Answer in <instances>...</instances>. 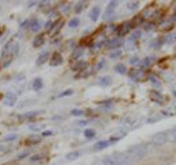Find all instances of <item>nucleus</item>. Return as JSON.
Here are the masks:
<instances>
[{
    "label": "nucleus",
    "instance_id": "f257e3e1",
    "mask_svg": "<svg viewBox=\"0 0 176 165\" xmlns=\"http://www.w3.org/2000/svg\"><path fill=\"white\" fill-rule=\"evenodd\" d=\"M146 153H148V148L145 145H136V146L129 148L125 154H126L129 160L133 161V160H141V158H144L146 156Z\"/></svg>",
    "mask_w": 176,
    "mask_h": 165
},
{
    "label": "nucleus",
    "instance_id": "f03ea898",
    "mask_svg": "<svg viewBox=\"0 0 176 165\" xmlns=\"http://www.w3.org/2000/svg\"><path fill=\"white\" fill-rule=\"evenodd\" d=\"M102 164L103 165H130V160L126 157V154H112L103 158Z\"/></svg>",
    "mask_w": 176,
    "mask_h": 165
},
{
    "label": "nucleus",
    "instance_id": "7ed1b4c3",
    "mask_svg": "<svg viewBox=\"0 0 176 165\" xmlns=\"http://www.w3.org/2000/svg\"><path fill=\"white\" fill-rule=\"evenodd\" d=\"M118 5V2H110L107 8H106V12H105V20H111L114 18V14H115V8Z\"/></svg>",
    "mask_w": 176,
    "mask_h": 165
},
{
    "label": "nucleus",
    "instance_id": "20e7f679",
    "mask_svg": "<svg viewBox=\"0 0 176 165\" xmlns=\"http://www.w3.org/2000/svg\"><path fill=\"white\" fill-rule=\"evenodd\" d=\"M150 142H152L153 145H163V144H165V142H167V135H165V131L156 133V134L152 137V139H150Z\"/></svg>",
    "mask_w": 176,
    "mask_h": 165
},
{
    "label": "nucleus",
    "instance_id": "39448f33",
    "mask_svg": "<svg viewBox=\"0 0 176 165\" xmlns=\"http://www.w3.org/2000/svg\"><path fill=\"white\" fill-rule=\"evenodd\" d=\"M15 103H16V95L15 93H12V92H8V93H6V96H4V104L6 106H14Z\"/></svg>",
    "mask_w": 176,
    "mask_h": 165
},
{
    "label": "nucleus",
    "instance_id": "423d86ee",
    "mask_svg": "<svg viewBox=\"0 0 176 165\" xmlns=\"http://www.w3.org/2000/svg\"><path fill=\"white\" fill-rule=\"evenodd\" d=\"M100 16V7L99 5H95V7H92V10L90 11V19L92 22H96L99 19Z\"/></svg>",
    "mask_w": 176,
    "mask_h": 165
},
{
    "label": "nucleus",
    "instance_id": "0eeeda50",
    "mask_svg": "<svg viewBox=\"0 0 176 165\" xmlns=\"http://www.w3.org/2000/svg\"><path fill=\"white\" fill-rule=\"evenodd\" d=\"M61 62H62L61 54L56 52L52 56V58H50V65H52V66H58V65H61Z\"/></svg>",
    "mask_w": 176,
    "mask_h": 165
},
{
    "label": "nucleus",
    "instance_id": "6e6552de",
    "mask_svg": "<svg viewBox=\"0 0 176 165\" xmlns=\"http://www.w3.org/2000/svg\"><path fill=\"white\" fill-rule=\"evenodd\" d=\"M165 135H167V142L176 144V127H174V129H169L168 131H165Z\"/></svg>",
    "mask_w": 176,
    "mask_h": 165
},
{
    "label": "nucleus",
    "instance_id": "1a4fd4ad",
    "mask_svg": "<svg viewBox=\"0 0 176 165\" xmlns=\"http://www.w3.org/2000/svg\"><path fill=\"white\" fill-rule=\"evenodd\" d=\"M43 111L39 110V111H30V113H26L23 115H20V120H27V119H33V118H35L37 115L42 114Z\"/></svg>",
    "mask_w": 176,
    "mask_h": 165
},
{
    "label": "nucleus",
    "instance_id": "9d476101",
    "mask_svg": "<svg viewBox=\"0 0 176 165\" xmlns=\"http://www.w3.org/2000/svg\"><path fill=\"white\" fill-rule=\"evenodd\" d=\"M46 61H49V52L41 53L38 56V58H37V65H42V64H45Z\"/></svg>",
    "mask_w": 176,
    "mask_h": 165
},
{
    "label": "nucleus",
    "instance_id": "9b49d317",
    "mask_svg": "<svg viewBox=\"0 0 176 165\" xmlns=\"http://www.w3.org/2000/svg\"><path fill=\"white\" fill-rule=\"evenodd\" d=\"M41 27H42L41 20H38V19H33V20H31V24H30L31 31H34V33H38V31L41 30Z\"/></svg>",
    "mask_w": 176,
    "mask_h": 165
},
{
    "label": "nucleus",
    "instance_id": "f8f14e48",
    "mask_svg": "<svg viewBox=\"0 0 176 165\" xmlns=\"http://www.w3.org/2000/svg\"><path fill=\"white\" fill-rule=\"evenodd\" d=\"M108 145H110V141H99V142H96V144H95V146H94V150H95V152L103 150V149H106Z\"/></svg>",
    "mask_w": 176,
    "mask_h": 165
},
{
    "label": "nucleus",
    "instance_id": "ddd939ff",
    "mask_svg": "<svg viewBox=\"0 0 176 165\" xmlns=\"http://www.w3.org/2000/svg\"><path fill=\"white\" fill-rule=\"evenodd\" d=\"M61 26H62V20H57V22H54L53 23V26H52V29L49 30V33L52 34V35H54V34H57L60 29H61Z\"/></svg>",
    "mask_w": 176,
    "mask_h": 165
},
{
    "label": "nucleus",
    "instance_id": "4468645a",
    "mask_svg": "<svg viewBox=\"0 0 176 165\" xmlns=\"http://www.w3.org/2000/svg\"><path fill=\"white\" fill-rule=\"evenodd\" d=\"M98 84L100 87H108L110 84H111V77L108 76H103V77H99L98 80Z\"/></svg>",
    "mask_w": 176,
    "mask_h": 165
},
{
    "label": "nucleus",
    "instance_id": "2eb2a0df",
    "mask_svg": "<svg viewBox=\"0 0 176 165\" xmlns=\"http://www.w3.org/2000/svg\"><path fill=\"white\" fill-rule=\"evenodd\" d=\"M86 68H87V62L86 61H77V64L73 65V66H72V69L76 70V72H80V70L86 69Z\"/></svg>",
    "mask_w": 176,
    "mask_h": 165
},
{
    "label": "nucleus",
    "instance_id": "dca6fc26",
    "mask_svg": "<svg viewBox=\"0 0 176 165\" xmlns=\"http://www.w3.org/2000/svg\"><path fill=\"white\" fill-rule=\"evenodd\" d=\"M42 87H43V81H42L41 77H38V79H35L33 81V89H34V91H39Z\"/></svg>",
    "mask_w": 176,
    "mask_h": 165
},
{
    "label": "nucleus",
    "instance_id": "f3484780",
    "mask_svg": "<svg viewBox=\"0 0 176 165\" xmlns=\"http://www.w3.org/2000/svg\"><path fill=\"white\" fill-rule=\"evenodd\" d=\"M43 42H45V37H43V35H38L33 41V46H34V48H39V46L43 45Z\"/></svg>",
    "mask_w": 176,
    "mask_h": 165
},
{
    "label": "nucleus",
    "instance_id": "a211bd4d",
    "mask_svg": "<svg viewBox=\"0 0 176 165\" xmlns=\"http://www.w3.org/2000/svg\"><path fill=\"white\" fill-rule=\"evenodd\" d=\"M121 39H110V41H107V43L106 45L108 46L110 49H114V48H118V46H121Z\"/></svg>",
    "mask_w": 176,
    "mask_h": 165
},
{
    "label": "nucleus",
    "instance_id": "6ab92c4d",
    "mask_svg": "<svg viewBox=\"0 0 176 165\" xmlns=\"http://www.w3.org/2000/svg\"><path fill=\"white\" fill-rule=\"evenodd\" d=\"M130 27H131V24L129 23V22H127V23H123V24L121 26V29H122V30H119V31H118L119 35H125V34H127V33H129V30H130Z\"/></svg>",
    "mask_w": 176,
    "mask_h": 165
},
{
    "label": "nucleus",
    "instance_id": "aec40b11",
    "mask_svg": "<svg viewBox=\"0 0 176 165\" xmlns=\"http://www.w3.org/2000/svg\"><path fill=\"white\" fill-rule=\"evenodd\" d=\"M150 99L157 102V103H161L163 102V96L160 95V93H157V92H150Z\"/></svg>",
    "mask_w": 176,
    "mask_h": 165
},
{
    "label": "nucleus",
    "instance_id": "412c9836",
    "mask_svg": "<svg viewBox=\"0 0 176 165\" xmlns=\"http://www.w3.org/2000/svg\"><path fill=\"white\" fill-rule=\"evenodd\" d=\"M79 157H80V152L76 150V152H71V153H68L65 158L69 160V161H72V160H76V158H79Z\"/></svg>",
    "mask_w": 176,
    "mask_h": 165
},
{
    "label": "nucleus",
    "instance_id": "4be33fe9",
    "mask_svg": "<svg viewBox=\"0 0 176 165\" xmlns=\"http://www.w3.org/2000/svg\"><path fill=\"white\" fill-rule=\"evenodd\" d=\"M115 72L119 73V74H125L127 70H126V66H125L123 64H118V65H115Z\"/></svg>",
    "mask_w": 176,
    "mask_h": 165
},
{
    "label": "nucleus",
    "instance_id": "5701e85b",
    "mask_svg": "<svg viewBox=\"0 0 176 165\" xmlns=\"http://www.w3.org/2000/svg\"><path fill=\"white\" fill-rule=\"evenodd\" d=\"M39 141H41V137L34 135V137H31V138H27L26 139V144L27 145H34V144H38Z\"/></svg>",
    "mask_w": 176,
    "mask_h": 165
},
{
    "label": "nucleus",
    "instance_id": "b1692460",
    "mask_svg": "<svg viewBox=\"0 0 176 165\" xmlns=\"http://www.w3.org/2000/svg\"><path fill=\"white\" fill-rule=\"evenodd\" d=\"M140 7V3L138 2H127V10L129 11H136Z\"/></svg>",
    "mask_w": 176,
    "mask_h": 165
},
{
    "label": "nucleus",
    "instance_id": "393cba45",
    "mask_svg": "<svg viewBox=\"0 0 176 165\" xmlns=\"http://www.w3.org/2000/svg\"><path fill=\"white\" fill-rule=\"evenodd\" d=\"M83 49L81 48H79V49H75V52L72 53V58H73V60H77V58H80L81 56H83Z\"/></svg>",
    "mask_w": 176,
    "mask_h": 165
},
{
    "label": "nucleus",
    "instance_id": "a878e982",
    "mask_svg": "<svg viewBox=\"0 0 176 165\" xmlns=\"http://www.w3.org/2000/svg\"><path fill=\"white\" fill-rule=\"evenodd\" d=\"M79 23H80V20H79V18H73V19H71L69 20V27L71 29H75V27H77L79 26Z\"/></svg>",
    "mask_w": 176,
    "mask_h": 165
},
{
    "label": "nucleus",
    "instance_id": "bb28decb",
    "mask_svg": "<svg viewBox=\"0 0 176 165\" xmlns=\"http://www.w3.org/2000/svg\"><path fill=\"white\" fill-rule=\"evenodd\" d=\"M84 137H86V138H94V137H95V130L87 129L86 131H84Z\"/></svg>",
    "mask_w": 176,
    "mask_h": 165
},
{
    "label": "nucleus",
    "instance_id": "cd10ccee",
    "mask_svg": "<svg viewBox=\"0 0 176 165\" xmlns=\"http://www.w3.org/2000/svg\"><path fill=\"white\" fill-rule=\"evenodd\" d=\"M18 139V134H14V133H12V134H7L4 137V141L6 142H8V141H16Z\"/></svg>",
    "mask_w": 176,
    "mask_h": 165
},
{
    "label": "nucleus",
    "instance_id": "c85d7f7f",
    "mask_svg": "<svg viewBox=\"0 0 176 165\" xmlns=\"http://www.w3.org/2000/svg\"><path fill=\"white\" fill-rule=\"evenodd\" d=\"M43 158V154H35V156H33V157L30 158V161L31 163H38V161H41Z\"/></svg>",
    "mask_w": 176,
    "mask_h": 165
},
{
    "label": "nucleus",
    "instance_id": "c756f323",
    "mask_svg": "<svg viewBox=\"0 0 176 165\" xmlns=\"http://www.w3.org/2000/svg\"><path fill=\"white\" fill-rule=\"evenodd\" d=\"M84 4H86V3H77V4H76V7H75V11H76L77 12V14H79V12H81V11H83V8H84Z\"/></svg>",
    "mask_w": 176,
    "mask_h": 165
},
{
    "label": "nucleus",
    "instance_id": "7c9ffc66",
    "mask_svg": "<svg viewBox=\"0 0 176 165\" xmlns=\"http://www.w3.org/2000/svg\"><path fill=\"white\" fill-rule=\"evenodd\" d=\"M83 114H84L83 110H77V108H75V110L71 111V115H73V117H81Z\"/></svg>",
    "mask_w": 176,
    "mask_h": 165
},
{
    "label": "nucleus",
    "instance_id": "2f4dec72",
    "mask_svg": "<svg viewBox=\"0 0 176 165\" xmlns=\"http://www.w3.org/2000/svg\"><path fill=\"white\" fill-rule=\"evenodd\" d=\"M72 93H73V91H72V89H67V91H64L62 93H60L58 98H64V96H71Z\"/></svg>",
    "mask_w": 176,
    "mask_h": 165
},
{
    "label": "nucleus",
    "instance_id": "473e14b6",
    "mask_svg": "<svg viewBox=\"0 0 176 165\" xmlns=\"http://www.w3.org/2000/svg\"><path fill=\"white\" fill-rule=\"evenodd\" d=\"M43 126H38V124H33V126H30V130H33V131H38V130H42Z\"/></svg>",
    "mask_w": 176,
    "mask_h": 165
},
{
    "label": "nucleus",
    "instance_id": "72a5a7b5",
    "mask_svg": "<svg viewBox=\"0 0 176 165\" xmlns=\"http://www.w3.org/2000/svg\"><path fill=\"white\" fill-rule=\"evenodd\" d=\"M121 56V50H115V52H112L111 54H110V57L111 58H117V57H119Z\"/></svg>",
    "mask_w": 176,
    "mask_h": 165
},
{
    "label": "nucleus",
    "instance_id": "f704fd0d",
    "mask_svg": "<svg viewBox=\"0 0 176 165\" xmlns=\"http://www.w3.org/2000/svg\"><path fill=\"white\" fill-rule=\"evenodd\" d=\"M29 154H30L29 152H24V153H22V154H19V156H18V160H22V158L27 157V156H29Z\"/></svg>",
    "mask_w": 176,
    "mask_h": 165
},
{
    "label": "nucleus",
    "instance_id": "c9c22d12",
    "mask_svg": "<svg viewBox=\"0 0 176 165\" xmlns=\"http://www.w3.org/2000/svg\"><path fill=\"white\" fill-rule=\"evenodd\" d=\"M53 131H50V130H46V131L42 133V137H48V135H52Z\"/></svg>",
    "mask_w": 176,
    "mask_h": 165
},
{
    "label": "nucleus",
    "instance_id": "e433bc0d",
    "mask_svg": "<svg viewBox=\"0 0 176 165\" xmlns=\"http://www.w3.org/2000/svg\"><path fill=\"white\" fill-rule=\"evenodd\" d=\"M52 26H53V23H52V22H48V23H46V24H45V29H48V30H50V29H52Z\"/></svg>",
    "mask_w": 176,
    "mask_h": 165
},
{
    "label": "nucleus",
    "instance_id": "4c0bfd02",
    "mask_svg": "<svg viewBox=\"0 0 176 165\" xmlns=\"http://www.w3.org/2000/svg\"><path fill=\"white\" fill-rule=\"evenodd\" d=\"M137 62H138V58L137 57H133V58H131V60H130V64H137Z\"/></svg>",
    "mask_w": 176,
    "mask_h": 165
},
{
    "label": "nucleus",
    "instance_id": "58836bf2",
    "mask_svg": "<svg viewBox=\"0 0 176 165\" xmlns=\"http://www.w3.org/2000/svg\"><path fill=\"white\" fill-rule=\"evenodd\" d=\"M140 35H141V33H140V31H137V33H134V34H133V38H131V39L138 38V37H140Z\"/></svg>",
    "mask_w": 176,
    "mask_h": 165
},
{
    "label": "nucleus",
    "instance_id": "ea45409f",
    "mask_svg": "<svg viewBox=\"0 0 176 165\" xmlns=\"http://www.w3.org/2000/svg\"><path fill=\"white\" fill-rule=\"evenodd\" d=\"M103 65H105V61H100L99 64H98V66H96V69H100V68H102Z\"/></svg>",
    "mask_w": 176,
    "mask_h": 165
},
{
    "label": "nucleus",
    "instance_id": "a19ab883",
    "mask_svg": "<svg viewBox=\"0 0 176 165\" xmlns=\"http://www.w3.org/2000/svg\"><path fill=\"white\" fill-rule=\"evenodd\" d=\"M84 124H87L86 120H81V122H79V126H84Z\"/></svg>",
    "mask_w": 176,
    "mask_h": 165
}]
</instances>
